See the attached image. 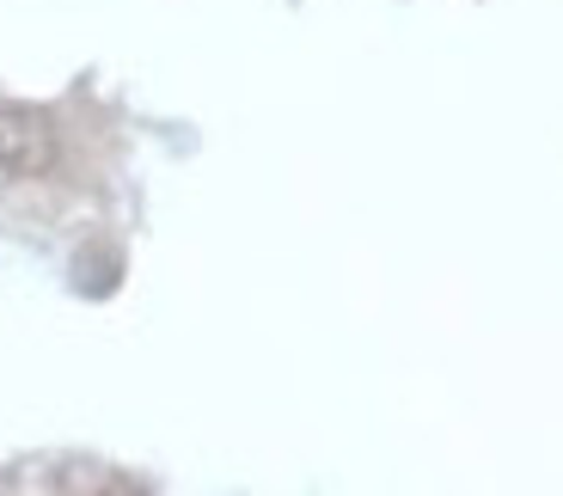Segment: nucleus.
<instances>
[{
	"instance_id": "f257e3e1",
	"label": "nucleus",
	"mask_w": 563,
	"mask_h": 496,
	"mask_svg": "<svg viewBox=\"0 0 563 496\" xmlns=\"http://www.w3.org/2000/svg\"><path fill=\"white\" fill-rule=\"evenodd\" d=\"M56 159V123L31 104H0V172L7 178H37Z\"/></svg>"
}]
</instances>
